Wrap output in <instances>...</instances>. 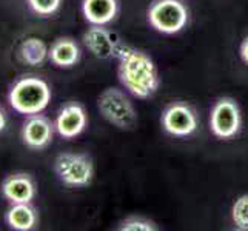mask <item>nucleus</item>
Wrapping results in <instances>:
<instances>
[{
    "label": "nucleus",
    "mask_w": 248,
    "mask_h": 231,
    "mask_svg": "<svg viewBox=\"0 0 248 231\" xmlns=\"http://www.w3.org/2000/svg\"><path fill=\"white\" fill-rule=\"evenodd\" d=\"M117 77L131 96L147 100L157 92L160 76L157 65L143 49L122 45L117 54Z\"/></svg>",
    "instance_id": "nucleus-1"
},
{
    "label": "nucleus",
    "mask_w": 248,
    "mask_h": 231,
    "mask_svg": "<svg viewBox=\"0 0 248 231\" xmlns=\"http://www.w3.org/2000/svg\"><path fill=\"white\" fill-rule=\"evenodd\" d=\"M53 92L46 80L37 76L19 77L8 91V104L23 116L40 114L51 102Z\"/></svg>",
    "instance_id": "nucleus-2"
},
{
    "label": "nucleus",
    "mask_w": 248,
    "mask_h": 231,
    "mask_svg": "<svg viewBox=\"0 0 248 231\" xmlns=\"http://www.w3.org/2000/svg\"><path fill=\"white\" fill-rule=\"evenodd\" d=\"M97 109L102 117L113 126L131 131L138 126V109L126 94L116 87H109L97 97Z\"/></svg>",
    "instance_id": "nucleus-3"
},
{
    "label": "nucleus",
    "mask_w": 248,
    "mask_h": 231,
    "mask_svg": "<svg viewBox=\"0 0 248 231\" xmlns=\"http://www.w3.org/2000/svg\"><path fill=\"white\" fill-rule=\"evenodd\" d=\"M150 27L167 36L181 32L190 20V11L182 0H155L147 11Z\"/></svg>",
    "instance_id": "nucleus-4"
},
{
    "label": "nucleus",
    "mask_w": 248,
    "mask_h": 231,
    "mask_svg": "<svg viewBox=\"0 0 248 231\" xmlns=\"http://www.w3.org/2000/svg\"><path fill=\"white\" fill-rule=\"evenodd\" d=\"M54 173L65 186L83 188L94 179V164L85 153H61L54 160Z\"/></svg>",
    "instance_id": "nucleus-5"
},
{
    "label": "nucleus",
    "mask_w": 248,
    "mask_h": 231,
    "mask_svg": "<svg viewBox=\"0 0 248 231\" xmlns=\"http://www.w3.org/2000/svg\"><path fill=\"white\" fill-rule=\"evenodd\" d=\"M242 113L239 104L232 97H220L210 113V130L220 140L233 139L241 133Z\"/></svg>",
    "instance_id": "nucleus-6"
},
{
    "label": "nucleus",
    "mask_w": 248,
    "mask_h": 231,
    "mask_svg": "<svg viewBox=\"0 0 248 231\" xmlns=\"http://www.w3.org/2000/svg\"><path fill=\"white\" fill-rule=\"evenodd\" d=\"M160 125L164 131L174 138H188L199 128V117L196 109L185 102H173L160 116Z\"/></svg>",
    "instance_id": "nucleus-7"
},
{
    "label": "nucleus",
    "mask_w": 248,
    "mask_h": 231,
    "mask_svg": "<svg viewBox=\"0 0 248 231\" xmlns=\"http://www.w3.org/2000/svg\"><path fill=\"white\" fill-rule=\"evenodd\" d=\"M56 126L44 114L27 116L20 130L22 143L28 150L42 151L48 148L54 138Z\"/></svg>",
    "instance_id": "nucleus-8"
},
{
    "label": "nucleus",
    "mask_w": 248,
    "mask_h": 231,
    "mask_svg": "<svg viewBox=\"0 0 248 231\" xmlns=\"http://www.w3.org/2000/svg\"><path fill=\"white\" fill-rule=\"evenodd\" d=\"M88 125V116L85 108L79 104V102H68L65 104L56 116L54 126L57 134L62 139L71 140L74 138L80 136Z\"/></svg>",
    "instance_id": "nucleus-9"
},
{
    "label": "nucleus",
    "mask_w": 248,
    "mask_h": 231,
    "mask_svg": "<svg viewBox=\"0 0 248 231\" xmlns=\"http://www.w3.org/2000/svg\"><path fill=\"white\" fill-rule=\"evenodd\" d=\"M83 45L87 46V49L94 57L100 59V61L117 57L119 51L122 48L121 42L100 25H91L83 32Z\"/></svg>",
    "instance_id": "nucleus-10"
},
{
    "label": "nucleus",
    "mask_w": 248,
    "mask_h": 231,
    "mask_svg": "<svg viewBox=\"0 0 248 231\" xmlns=\"http://www.w3.org/2000/svg\"><path fill=\"white\" fill-rule=\"evenodd\" d=\"M0 193L10 203H31L37 194V188L31 174L13 173L0 184Z\"/></svg>",
    "instance_id": "nucleus-11"
},
{
    "label": "nucleus",
    "mask_w": 248,
    "mask_h": 231,
    "mask_svg": "<svg viewBox=\"0 0 248 231\" xmlns=\"http://www.w3.org/2000/svg\"><path fill=\"white\" fill-rule=\"evenodd\" d=\"M80 11L87 23L105 27L117 19L121 3L119 0H82Z\"/></svg>",
    "instance_id": "nucleus-12"
},
{
    "label": "nucleus",
    "mask_w": 248,
    "mask_h": 231,
    "mask_svg": "<svg viewBox=\"0 0 248 231\" xmlns=\"http://www.w3.org/2000/svg\"><path fill=\"white\" fill-rule=\"evenodd\" d=\"M82 49L79 44L71 37H59L49 46L48 61L57 68H73L80 62Z\"/></svg>",
    "instance_id": "nucleus-13"
},
{
    "label": "nucleus",
    "mask_w": 248,
    "mask_h": 231,
    "mask_svg": "<svg viewBox=\"0 0 248 231\" xmlns=\"http://www.w3.org/2000/svg\"><path fill=\"white\" fill-rule=\"evenodd\" d=\"M3 219L14 231H31L39 225V213L31 203H11Z\"/></svg>",
    "instance_id": "nucleus-14"
},
{
    "label": "nucleus",
    "mask_w": 248,
    "mask_h": 231,
    "mask_svg": "<svg viewBox=\"0 0 248 231\" xmlns=\"http://www.w3.org/2000/svg\"><path fill=\"white\" fill-rule=\"evenodd\" d=\"M49 48L39 37H27L19 46L20 61L28 66H42L48 59Z\"/></svg>",
    "instance_id": "nucleus-15"
},
{
    "label": "nucleus",
    "mask_w": 248,
    "mask_h": 231,
    "mask_svg": "<svg viewBox=\"0 0 248 231\" xmlns=\"http://www.w3.org/2000/svg\"><path fill=\"white\" fill-rule=\"evenodd\" d=\"M232 219L237 230L248 231V194H242L232 207Z\"/></svg>",
    "instance_id": "nucleus-16"
},
{
    "label": "nucleus",
    "mask_w": 248,
    "mask_h": 231,
    "mask_svg": "<svg viewBox=\"0 0 248 231\" xmlns=\"http://www.w3.org/2000/svg\"><path fill=\"white\" fill-rule=\"evenodd\" d=\"M25 2L32 14L39 17H51L61 10L63 0H25Z\"/></svg>",
    "instance_id": "nucleus-17"
},
{
    "label": "nucleus",
    "mask_w": 248,
    "mask_h": 231,
    "mask_svg": "<svg viewBox=\"0 0 248 231\" xmlns=\"http://www.w3.org/2000/svg\"><path fill=\"white\" fill-rule=\"evenodd\" d=\"M117 230L119 231H157L159 227L156 225V222H153L147 217L130 216L121 222Z\"/></svg>",
    "instance_id": "nucleus-18"
},
{
    "label": "nucleus",
    "mask_w": 248,
    "mask_h": 231,
    "mask_svg": "<svg viewBox=\"0 0 248 231\" xmlns=\"http://www.w3.org/2000/svg\"><path fill=\"white\" fill-rule=\"evenodd\" d=\"M239 56H241L242 62L248 66V36L242 40L241 46H239Z\"/></svg>",
    "instance_id": "nucleus-19"
},
{
    "label": "nucleus",
    "mask_w": 248,
    "mask_h": 231,
    "mask_svg": "<svg viewBox=\"0 0 248 231\" xmlns=\"http://www.w3.org/2000/svg\"><path fill=\"white\" fill-rule=\"evenodd\" d=\"M8 125V116H6V111L3 109V107L0 105V133H2Z\"/></svg>",
    "instance_id": "nucleus-20"
}]
</instances>
